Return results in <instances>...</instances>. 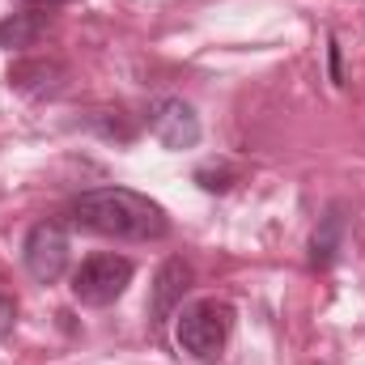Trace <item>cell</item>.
I'll return each mask as SVG.
<instances>
[{"mask_svg":"<svg viewBox=\"0 0 365 365\" xmlns=\"http://www.w3.org/2000/svg\"><path fill=\"white\" fill-rule=\"evenodd\" d=\"M73 225L90 230L98 238H115V242H158L170 234V217L158 200L132 191V187H93L81 191L68 204Z\"/></svg>","mask_w":365,"mask_h":365,"instance_id":"6da1fadb","label":"cell"},{"mask_svg":"<svg viewBox=\"0 0 365 365\" xmlns=\"http://www.w3.org/2000/svg\"><path fill=\"white\" fill-rule=\"evenodd\" d=\"M47 26H51V17L38 13V9H30V13H9V17L0 21V47H4V51L34 47V43L47 34Z\"/></svg>","mask_w":365,"mask_h":365,"instance_id":"52a82bcc","label":"cell"},{"mask_svg":"<svg viewBox=\"0 0 365 365\" xmlns=\"http://www.w3.org/2000/svg\"><path fill=\"white\" fill-rule=\"evenodd\" d=\"M13 323H17V302L0 289V336H9V331H13Z\"/></svg>","mask_w":365,"mask_h":365,"instance_id":"9c48e42d","label":"cell"},{"mask_svg":"<svg viewBox=\"0 0 365 365\" xmlns=\"http://www.w3.org/2000/svg\"><path fill=\"white\" fill-rule=\"evenodd\" d=\"M149 132L166 149H195V140H200V115L182 98H158L149 106Z\"/></svg>","mask_w":365,"mask_h":365,"instance_id":"5b68a950","label":"cell"},{"mask_svg":"<svg viewBox=\"0 0 365 365\" xmlns=\"http://www.w3.org/2000/svg\"><path fill=\"white\" fill-rule=\"evenodd\" d=\"M68 251H73L68 234L56 221H38L21 238V264H26V272L34 276L38 284H56L60 276L68 272Z\"/></svg>","mask_w":365,"mask_h":365,"instance_id":"277c9868","label":"cell"},{"mask_svg":"<svg viewBox=\"0 0 365 365\" xmlns=\"http://www.w3.org/2000/svg\"><path fill=\"white\" fill-rule=\"evenodd\" d=\"M327 56H331V81L344 86V73H340V43H336V38L327 43Z\"/></svg>","mask_w":365,"mask_h":365,"instance_id":"30bf717a","label":"cell"},{"mask_svg":"<svg viewBox=\"0 0 365 365\" xmlns=\"http://www.w3.org/2000/svg\"><path fill=\"white\" fill-rule=\"evenodd\" d=\"M230 331H234V310L221 297H195V302L179 306V314H175V340L200 365H212L225 353Z\"/></svg>","mask_w":365,"mask_h":365,"instance_id":"7a4b0ae2","label":"cell"},{"mask_svg":"<svg viewBox=\"0 0 365 365\" xmlns=\"http://www.w3.org/2000/svg\"><path fill=\"white\" fill-rule=\"evenodd\" d=\"M132 259H123V255H90V259H81V268L73 272V297L81 302V306H93V310H102V306H115L123 293H128V284H132Z\"/></svg>","mask_w":365,"mask_h":365,"instance_id":"3957f363","label":"cell"},{"mask_svg":"<svg viewBox=\"0 0 365 365\" xmlns=\"http://www.w3.org/2000/svg\"><path fill=\"white\" fill-rule=\"evenodd\" d=\"M187 289H191V268H187L182 259H166V264L158 268V276H153V302H149L153 323H166V319L179 314Z\"/></svg>","mask_w":365,"mask_h":365,"instance_id":"8992f818","label":"cell"},{"mask_svg":"<svg viewBox=\"0 0 365 365\" xmlns=\"http://www.w3.org/2000/svg\"><path fill=\"white\" fill-rule=\"evenodd\" d=\"M26 4H73V0H26Z\"/></svg>","mask_w":365,"mask_h":365,"instance_id":"8fae6325","label":"cell"},{"mask_svg":"<svg viewBox=\"0 0 365 365\" xmlns=\"http://www.w3.org/2000/svg\"><path fill=\"white\" fill-rule=\"evenodd\" d=\"M340 212H327V221H323V230L310 238V264L314 268H331V259H336V251H340Z\"/></svg>","mask_w":365,"mask_h":365,"instance_id":"ba28073f","label":"cell"}]
</instances>
